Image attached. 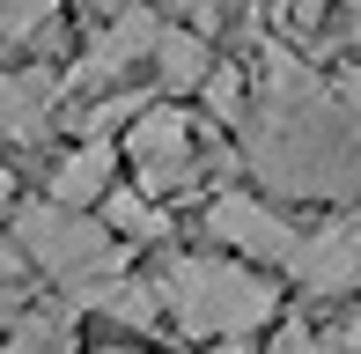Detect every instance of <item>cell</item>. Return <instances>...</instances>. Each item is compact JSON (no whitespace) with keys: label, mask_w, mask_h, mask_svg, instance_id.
I'll return each instance as SVG.
<instances>
[{"label":"cell","mask_w":361,"mask_h":354,"mask_svg":"<svg viewBox=\"0 0 361 354\" xmlns=\"http://www.w3.org/2000/svg\"><path fill=\"white\" fill-rule=\"evenodd\" d=\"M207 236L228 244L236 259H258V266H288V251H295V229L251 192H214L207 200Z\"/></svg>","instance_id":"8992f818"},{"label":"cell","mask_w":361,"mask_h":354,"mask_svg":"<svg viewBox=\"0 0 361 354\" xmlns=\"http://www.w3.org/2000/svg\"><path fill=\"white\" fill-rule=\"evenodd\" d=\"M155 37H162V23L147 8H118V23H111V37L96 44L89 59H81V82H118L126 67H133V59H155Z\"/></svg>","instance_id":"52a82bcc"},{"label":"cell","mask_w":361,"mask_h":354,"mask_svg":"<svg viewBox=\"0 0 361 354\" xmlns=\"http://www.w3.org/2000/svg\"><path fill=\"white\" fill-rule=\"evenodd\" d=\"M207 74H214V59H207V37H200V30H162V37H155V82L170 89V96L207 89Z\"/></svg>","instance_id":"30bf717a"},{"label":"cell","mask_w":361,"mask_h":354,"mask_svg":"<svg viewBox=\"0 0 361 354\" xmlns=\"http://www.w3.org/2000/svg\"><path fill=\"white\" fill-rule=\"evenodd\" d=\"M347 347H361V325H347Z\"/></svg>","instance_id":"7402d4cb"},{"label":"cell","mask_w":361,"mask_h":354,"mask_svg":"<svg viewBox=\"0 0 361 354\" xmlns=\"http://www.w3.org/2000/svg\"><path fill=\"white\" fill-rule=\"evenodd\" d=\"M288 273H295L302 295H354V281H361V207L324 221L317 236H295Z\"/></svg>","instance_id":"5b68a950"},{"label":"cell","mask_w":361,"mask_h":354,"mask_svg":"<svg viewBox=\"0 0 361 354\" xmlns=\"http://www.w3.org/2000/svg\"><path fill=\"white\" fill-rule=\"evenodd\" d=\"M104 221H111V236H126V244H155V236H170V214H162L140 185H111L104 192Z\"/></svg>","instance_id":"8fae6325"},{"label":"cell","mask_w":361,"mask_h":354,"mask_svg":"<svg viewBox=\"0 0 361 354\" xmlns=\"http://www.w3.org/2000/svg\"><path fill=\"white\" fill-rule=\"evenodd\" d=\"M214 354H251V347H243V340H221V347H214Z\"/></svg>","instance_id":"ffe728a7"},{"label":"cell","mask_w":361,"mask_h":354,"mask_svg":"<svg viewBox=\"0 0 361 354\" xmlns=\"http://www.w3.org/2000/svg\"><path fill=\"white\" fill-rule=\"evenodd\" d=\"M118 148H126V163H133L140 192H177L185 170H192V118L177 104H147V111H133Z\"/></svg>","instance_id":"277c9868"},{"label":"cell","mask_w":361,"mask_h":354,"mask_svg":"<svg viewBox=\"0 0 361 354\" xmlns=\"http://www.w3.org/2000/svg\"><path fill=\"white\" fill-rule=\"evenodd\" d=\"M324 8H332V0H281L273 15H281V23L295 30V37H302V30H317V15H324Z\"/></svg>","instance_id":"5bb4252c"},{"label":"cell","mask_w":361,"mask_h":354,"mask_svg":"<svg viewBox=\"0 0 361 354\" xmlns=\"http://www.w3.org/2000/svg\"><path fill=\"white\" fill-rule=\"evenodd\" d=\"M30 273V251L23 244H0V281H23Z\"/></svg>","instance_id":"2e32d148"},{"label":"cell","mask_w":361,"mask_h":354,"mask_svg":"<svg viewBox=\"0 0 361 354\" xmlns=\"http://www.w3.org/2000/svg\"><path fill=\"white\" fill-rule=\"evenodd\" d=\"M118 140L111 133H81V148L59 163V177H52V200H67V207H96L111 192V177H118Z\"/></svg>","instance_id":"ba28073f"},{"label":"cell","mask_w":361,"mask_h":354,"mask_svg":"<svg viewBox=\"0 0 361 354\" xmlns=\"http://www.w3.org/2000/svg\"><path fill=\"white\" fill-rule=\"evenodd\" d=\"M59 0H0V37H37Z\"/></svg>","instance_id":"4fadbf2b"},{"label":"cell","mask_w":361,"mask_h":354,"mask_svg":"<svg viewBox=\"0 0 361 354\" xmlns=\"http://www.w3.org/2000/svg\"><path fill=\"white\" fill-rule=\"evenodd\" d=\"M0 332H8V303H0Z\"/></svg>","instance_id":"603a6c76"},{"label":"cell","mask_w":361,"mask_h":354,"mask_svg":"<svg viewBox=\"0 0 361 354\" xmlns=\"http://www.w3.org/2000/svg\"><path fill=\"white\" fill-rule=\"evenodd\" d=\"M347 37H354V52H361V0H347Z\"/></svg>","instance_id":"ac0fdd59"},{"label":"cell","mask_w":361,"mask_h":354,"mask_svg":"<svg viewBox=\"0 0 361 354\" xmlns=\"http://www.w3.org/2000/svg\"><path fill=\"white\" fill-rule=\"evenodd\" d=\"M15 244L30 251L37 273H59L81 310H104L118 295V236H111V221H89L67 200H30L15 214Z\"/></svg>","instance_id":"3957f363"},{"label":"cell","mask_w":361,"mask_h":354,"mask_svg":"<svg viewBox=\"0 0 361 354\" xmlns=\"http://www.w3.org/2000/svg\"><path fill=\"white\" fill-rule=\"evenodd\" d=\"M52 96H59L52 74H0V140L30 148L52 118Z\"/></svg>","instance_id":"9c48e42d"},{"label":"cell","mask_w":361,"mask_h":354,"mask_svg":"<svg viewBox=\"0 0 361 354\" xmlns=\"http://www.w3.org/2000/svg\"><path fill=\"white\" fill-rule=\"evenodd\" d=\"M339 96H347V111L361 118V74H347V82H339Z\"/></svg>","instance_id":"e0dca14e"},{"label":"cell","mask_w":361,"mask_h":354,"mask_svg":"<svg viewBox=\"0 0 361 354\" xmlns=\"http://www.w3.org/2000/svg\"><path fill=\"white\" fill-rule=\"evenodd\" d=\"M273 354H332V347H324L317 332H302V325H295V332H281V347H273Z\"/></svg>","instance_id":"9a60e30c"},{"label":"cell","mask_w":361,"mask_h":354,"mask_svg":"<svg viewBox=\"0 0 361 354\" xmlns=\"http://www.w3.org/2000/svg\"><path fill=\"white\" fill-rule=\"evenodd\" d=\"M200 96H207V111H214V126H236V111H243V82H236V67H214Z\"/></svg>","instance_id":"7c38bea8"},{"label":"cell","mask_w":361,"mask_h":354,"mask_svg":"<svg viewBox=\"0 0 361 354\" xmlns=\"http://www.w3.org/2000/svg\"><path fill=\"white\" fill-rule=\"evenodd\" d=\"M251 163H258V177H273L281 192H302V200L354 192L361 185V118L347 111V96H324L302 67L273 59L266 104L251 118Z\"/></svg>","instance_id":"6da1fadb"},{"label":"cell","mask_w":361,"mask_h":354,"mask_svg":"<svg viewBox=\"0 0 361 354\" xmlns=\"http://www.w3.org/2000/svg\"><path fill=\"white\" fill-rule=\"evenodd\" d=\"M89 8H104V15H118V8H126V0H89Z\"/></svg>","instance_id":"44dd1931"},{"label":"cell","mask_w":361,"mask_h":354,"mask_svg":"<svg viewBox=\"0 0 361 354\" xmlns=\"http://www.w3.org/2000/svg\"><path fill=\"white\" fill-rule=\"evenodd\" d=\"M162 310L192 340H243V332L273 325L281 288L243 259H170L162 273Z\"/></svg>","instance_id":"7a4b0ae2"},{"label":"cell","mask_w":361,"mask_h":354,"mask_svg":"<svg viewBox=\"0 0 361 354\" xmlns=\"http://www.w3.org/2000/svg\"><path fill=\"white\" fill-rule=\"evenodd\" d=\"M8 207H15V177L0 170V214H8Z\"/></svg>","instance_id":"d6986e66"}]
</instances>
